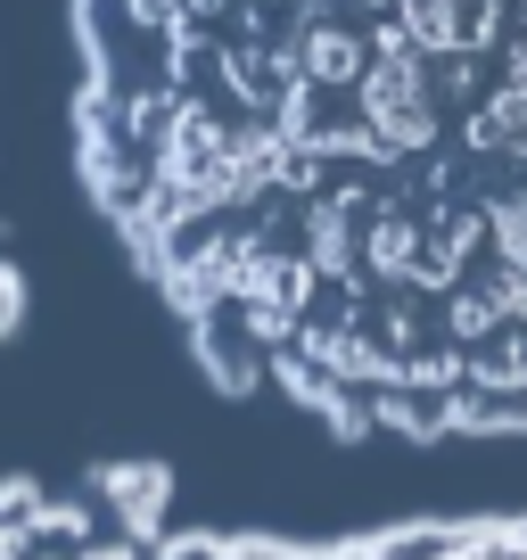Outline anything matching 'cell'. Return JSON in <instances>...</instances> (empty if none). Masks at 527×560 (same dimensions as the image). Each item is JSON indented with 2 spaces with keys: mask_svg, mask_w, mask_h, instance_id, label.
<instances>
[{
  "mask_svg": "<svg viewBox=\"0 0 527 560\" xmlns=\"http://www.w3.org/2000/svg\"><path fill=\"white\" fill-rule=\"evenodd\" d=\"M83 174L214 380L527 438V0H74Z\"/></svg>",
  "mask_w": 527,
  "mask_h": 560,
  "instance_id": "1",
  "label": "cell"
},
{
  "mask_svg": "<svg viewBox=\"0 0 527 560\" xmlns=\"http://www.w3.org/2000/svg\"><path fill=\"white\" fill-rule=\"evenodd\" d=\"M9 314H17V264H9V240H0V330H9Z\"/></svg>",
  "mask_w": 527,
  "mask_h": 560,
  "instance_id": "3",
  "label": "cell"
},
{
  "mask_svg": "<svg viewBox=\"0 0 527 560\" xmlns=\"http://www.w3.org/2000/svg\"><path fill=\"white\" fill-rule=\"evenodd\" d=\"M0 560H527V511L379 536H247L181 520L157 470H74L0 478Z\"/></svg>",
  "mask_w": 527,
  "mask_h": 560,
  "instance_id": "2",
  "label": "cell"
}]
</instances>
